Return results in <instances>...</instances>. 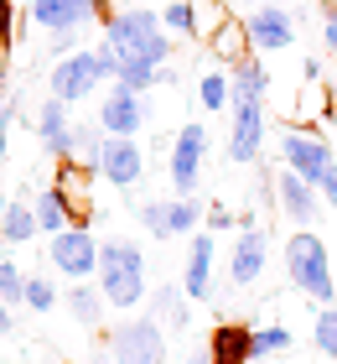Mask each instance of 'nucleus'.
<instances>
[{"instance_id":"nucleus-1","label":"nucleus","mask_w":337,"mask_h":364,"mask_svg":"<svg viewBox=\"0 0 337 364\" xmlns=\"http://www.w3.org/2000/svg\"><path fill=\"white\" fill-rule=\"evenodd\" d=\"M104 42L120 53L125 63H156V68H166L172 63V31L161 26V11H114L104 16Z\"/></svg>"},{"instance_id":"nucleus-2","label":"nucleus","mask_w":337,"mask_h":364,"mask_svg":"<svg viewBox=\"0 0 337 364\" xmlns=\"http://www.w3.org/2000/svg\"><path fill=\"white\" fill-rule=\"evenodd\" d=\"M285 276H291V287L301 296H311V302L332 307L337 302V276H332V255L316 229H296L291 240H285Z\"/></svg>"},{"instance_id":"nucleus-3","label":"nucleus","mask_w":337,"mask_h":364,"mask_svg":"<svg viewBox=\"0 0 337 364\" xmlns=\"http://www.w3.org/2000/svg\"><path fill=\"white\" fill-rule=\"evenodd\" d=\"M99 291L109 307L145 302V255L130 240H99Z\"/></svg>"},{"instance_id":"nucleus-4","label":"nucleus","mask_w":337,"mask_h":364,"mask_svg":"<svg viewBox=\"0 0 337 364\" xmlns=\"http://www.w3.org/2000/svg\"><path fill=\"white\" fill-rule=\"evenodd\" d=\"M109 354L114 364H166V333L156 318H125L120 328L109 333Z\"/></svg>"},{"instance_id":"nucleus-5","label":"nucleus","mask_w":337,"mask_h":364,"mask_svg":"<svg viewBox=\"0 0 337 364\" xmlns=\"http://www.w3.org/2000/svg\"><path fill=\"white\" fill-rule=\"evenodd\" d=\"M280 156H285V167H291L296 177H306L311 188H322L327 172L337 167V161H332V146L316 136V130H296V125L280 136Z\"/></svg>"},{"instance_id":"nucleus-6","label":"nucleus","mask_w":337,"mask_h":364,"mask_svg":"<svg viewBox=\"0 0 337 364\" xmlns=\"http://www.w3.org/2000/svg\"><path fill=\"white\" fill-rule=\"evenodd\" d=\"M47 266H57L67 281H89L99 276V240L89 235V229H62V235H53V255H47Z\"/></svg>"},{"instance_id":"nucleus-7","label":"nucleus","mask_w":337,"mask_h":364,"mask_svg":"<svg viewBox=\"0 0 337 364\" xmlns=\"http://www.w3.org/2000/svg\"><path fill=\"white\" fill-rule=\"evenodd\" d=\"M99 84H104V73H99L94 47H89V53H67V58L53 63V99H62V105H78V99H89Z\"/></svg>"},{"instance_id":"nucleus-8","label":"nucleus","mask_w":337,"mask_h":364,"mask_svg":"<svg viewBox=\"0 0 337 364\" xmlns=\"http://www.w3.org/2000/svg\"><path fill=\"white\" fill-rule=\"evenodd\" d=\"M202 156H208V130L192 120V125H182V136L172 141V188H177V198H192L197 193Z\"/></svg>"},{"instance_id":"nucleus-9","label":"nucleus","mask_w":337,"mask_h":364,"mask_svg":"<svg viewBox=\"0 0 337 364\" xmlns=\"http://www.w3.org/2000/svg\"><path fill=\"white\" fill-rule=\"evenodd\" d=\"M244 26H249L255 53H285V47H296V21H291V11H285L280 0L255 6V11L244 16Z\"/></svg>"},{"instance_id":"nucleus-10","label":"nucleus","mask_w":337,"mask_h":364,"mask_svg":"<svg viewBox=\"0 0 337 364\" xmlns=\"http://www.w3.org/2000/svg\"><path fill=\"white\" fill-rule=\"evenodd\" d=\"M140 125H145V94L114 84L99 99V130L104 136H140Z\"/></svg>"},{"instance_id":"nucleus-11","label":"nucleus","mask_w":337,"mask_h":364,"mask_svg":"<svg viewBox=\"0 0 337 364\" xmlns=\"http://www.w3.org/2000/svg\"><path fill=\"white\" fill-rule=\"evenodd\" d=\"M228 156L233 161H260L265 156V105H260V99H233Z\"/></svg>"},{"instance_id":"nucleus-12","label":"nucleus","mask_w":337,"mask_h":364,"mask_svg":"<svg viewBox=\"0 0 337 364\" xmlns=\"http://www.w3.org/2000/svg\"><path fill=\"white\" fill-rule=\"evenodd\" d=\"M109 0H31V21H37L42 31H78L89 26L94 16H104Z\"/></svg>"},{"instance_id":"nucleus-13","label":"nucleus","mask_w":337,"mask_h":364,"mask_svg":"<svg viewBox=\"0 0 337 364\" xmlns=\"http://www.w3.org/2000/svg\"><path fill=\"white\" fill-rule=\"evenodd\" d=\"M99 172H104V182H114V188H135V182H145V151H140V141H135V136H109Z\"/></svg>"},{"instance_id":"nucleus-14","label":"nucleus","mask_w":337,"mask_h":364,"mask_svg":"<svg viewBox=\"0 0 337 364\" xmlns=\"http://www.w3.org/2000/svg\"><path fill=\"white\" fill-rule=\"evenodd\" d=\"M265 250H270V229L249 224L239 240H233V255H228V281L233 287H255L265 276Z\"/></svg>"},{"instance_id":"nucleus-15","label":"nucleus","mask_w":337,"mask_h":364,"mask_svg":"<svg viewBox=\"0 0 337 364\" xmlns=\"http://www.w3.org/2000/svg\"><path fill=\"white\" fill-rule=\"evenodd\" d=\"M213 266H218V245H213V235H192L187 271H182V291H187L192 302H208V296H213Z\"/></svg>"},{"instance_id":"nucleus-16","label":"nucleus","mask_w":337,"mask_h":364,"mask_svg":"<svg viewBox=\"0 0 337 364\" xmlns=\"http://www.w3.org/2000/svg\"><path fill=\"white\" fill-rule=\"evenodd\" d=\"M275 198H280V208L291 213V224H301V229H311L316 213H322V208H316V188H311L306 177H296L291 167L275 177Z\"/></svg>"},{"instance_id":"nucleus-17","label":"nucleus","mask_w":337,"mask_h":364,"mask_svg":"<svg viewBox=\"0 0 337 364\" xmlns=\"http://www.w3.org/2000/svg\"><path fill=\"white\" fill-rule=\"evenodd\" d=\"M37 141H42V151H53L57 161L73 156V125H67V105H62V99H42V109H37Z\"/></svg>"},{"instance_id":"nucleus-18","label":"nucleus","mask_w":337,"mask_h":364,"mask_svg":"<svg viewBox=\"0 0 337 364\" xmlns=\"http://www.w3.org/2000/svg\"><path fill=\"white\" fill-rule=\"evenodd\" d=\"M208 359L213 364H249V359H255V328L218 323L213 333H208Z\"/></svg>"},{"instance_id":"nucleus-19","label":"nucleus","mask_w":337,"mask_h":364,"mask_svg":"<svg viewBox=\"0 0 337 364\" xmlns=\"http://www.w3.org/2000/svg\"><path fill=\"white\" fill-rule=\"evenodd\" d=\"M53 188L62 193V203L73 208V224L83 229V224H89V208H94V198H89V167H78L73 156H62V161H57Z\"/></svg>"},{"instance_id":"nucleus-20","label":"nucleus","mask_w":337,"mask_h":364,"mask_svg":"<svg viewBox=\"0 0 337 364\" xmlns=\"http://www.w3.org/2000/svg\"><path fill=\"white\" fill-rule=\"evenodd\" d=\"M213 53L228 63H244L249 53H255V42H249V26H244V16H223V21L213 26Z\"/></svg>"},{"instance_id":"nucleus-21","label":"nucleus","mask_w":337,"mask_h":364,"mask_svg":"<svg viewBox=\"0 0 337 364\" xmlns=\"http://www.w3.org/2000/svg\"><path fill=\"white\" fill-rule=\"evenodd\" d=\"M37 235H42V224H37V208L31 203H11L0 213V240L6 245H31Z\"/></svg>"},{"instance_id":"nucleus-22","label":"nucleus","mask_w":337,"mask_h":364,"mask_svg":"<svg viewBox=\"0 0 337 364\" xmlns=\"http://www.w3.org/2000/svg\"><path fill=\"white\" fill-rule=\"evenodd\" d=\"M31 208H37V224H42V235H62V229H73V208L62 203V193H57V188H42Z\"/></svg>"},{"instance_id":"nucleus-23","label":"nucleus","mask_w":337,"mask_h":364,"mask_svg":"<svg viewBox=\"0 0 337 364\" xmlns=\"http://www.w3.org/2000/svg\"><path fill=\"white\" fill-rule=\"evenodd\" d=\"M228 78H233V99H265V89H270V73H265V63L255 53L244 63H233Z\"/></svg>"},{"instance_id":"nucleus-24","label":"nucleus","mask_w":337,"mask_h":364,"mask_svg":"<svg viewBox=\"0 0 337 364\" xmlns=\"http://www.w3.org/2000/svg\"><path fill=\"white\" fill-rule=\"evenodd\" d=\"M197 99H202V109H208V114H223V105H233V78L223 68H208V73H202V84H197Z\"/></svg>"},{"instance_id":"nucleus-25","label":"nucleus","mask_w":337,"mask_h":364,"mask_svg":"<svg viewBox=\"0 0 337 364\" xmlns=\"http://www.w3.org/2000/svg\"><path fill=\"white\" fill-rule=\"evenodd\" d=\"M73 161H78V167H89V172H99V161H104L99 120H94V125H73Z\"/></svg>"},{"instance_id":"nucleus-26","label":"nucleus","mask_w":337,"mask_h":364,"mask_svg":"<svg viewBox=\"0 0 337 364\" xmlns=\"http://www.w3.org/2000/svg\"><path fill=\"white\" fill-rule=\"evenodd\" d=\"M67 307H73V318L83 328H99V318H104V291H94V287H73V296H67Z\"/></svg>"},{"instance_id":"nucleus-27","label":"nucleus","mask_w":337,"mask_h":364,"mask_svg":"<svg viewBox=\"0 0 337 364\" xmlns=\"http://www.w3.org/2000/svg\"><path fill=\"white\" fill-rule=\"evenodd\" d=\"M161 26L172 31V37H197V0H172V6L161 11Z\"/></svg>"},{"instance_id":"nucleus-28","label":"nucleus","mask_w":337,"mask_h":364,"mask_svg":"<svg viewBox=\"0 0 337 364\" xmlns=\"http://www.w3.org/2000/svg\"><path fill=\"white\" fill-rule=\"evenodd\" d=\"M197 203L192 198H172V203H166V240H177V235H197Z\"/></svg>"},{"instance_id":"nucleus-29","label":"nucleus","mask_w":337,"mask_h":364,"mask_svg":"<svg viewBox=\"0 0 337 364\" xmlns=\"http://www.w3.org/2000/svg\"><path fill=\"white\" fill-rule=\"evenodd\" d=\"M0 302L6 307H26V276L16 271L11 255H0Z\"/></svg>"},{"instance_id":"nucleus-30","label":"nucleus","mask_w":337,"mask_h":364,"mask_svg":"<svg viewBox=\"0 0 337 364\" xmlns=\"http://www.w3.org/2000/svg\"><path fill=\"white\" fill-rule=\"evenodd\" d=\"M114 84H125L135 94H150L161 84V68H156V63H120V78H114Z\"/></svg>"},{"instance_id":"nucleus-31","label":"nucleus","mask_w":337,"mask_h":364,"mask_svg":"<svg viewBox=\"0 0 337 364\" xmlns=\"http://www.w3.org/2000/svg\"><path fill=\"white\" fill-rule=\"evenodd\" d=\"M285 349H291V328H280V323H260V328H255V359L285 354Z\"/></svg>"},{"instance_id":"nucleus-32","label":"nucleus","mask_w":337,"mask_h":364,"mask_svg":"<svg viewBox=\"0 0 337 364\" xmlns=\"http://www.w3.org/2000/svg\"><path fill=\"white\" fill-rule=\"evenodd\" d=\"M26 307L31 312H53L57 307V291H53L47 276H26Z\"/></svg>"},{"instance_id":"nucleus-33","label":"nucleus","mask_w":337,"mask_h":364,"mask_svg":"<svg viewBox=\"0 0 337 364\" xmlns=\"http://www.w3.org/2000/svg\"><path fill=\"white\" fill-rule=\"evenodd\" d=\"M182 287H161V296H156V307H161V318L172 323V328H187V307H182Z\"/></svg>"},{"instance_id":"nucleus-34","label":"nucleus","mask_w":337,"mask_h":364,"mask_svg":"<svg viewBox=\"0 0 337 364\" xmlns=\"http://www.w3.org/2000/svg\"><path fill=\"white\" fill-rule=\"evenodd\" d=\"M316 349H322L327 359H337V307L316 312Z\"/></svg>"},{"instance_id":"nucleus-35","label":"nucleus","mask_w":337,"mask_h":364,"mask_svg":"<svg viewBox=\"0 0 337 364\" xmlns=\"http://www.w3.org/2000/svg\"><path fill=\"white\" fill-rule=\"evenodd\" d=\"M16 42V0H0V53H11Z\"/></svg>"},{"instance_id":"nucleus-36","label":"nucleus","mask_w":337,"mask_h":364,"mask_svg":"<svg viewBox=\"0 0 337 364\" xmlns=\"http://www.w3.org/2000/svg\"><path fill=\"white\" fill-rule=\"evenodd\" d=\"M140 224H145L156 240H166V203H140Z\"/></svg>"},{"instance_id":"nucleus-37","label":"nucleus","mask_w":337,"mask_h":364,"mask_svg":"<svg viewBox=\"0 0 337 364\" xmlns=\"http://www.w3.org/2000/svg\"><path fill=\"white\" fill-rule=\"evenodd\" d=\"M11 120H16V105H0V161L11 156Z\"/></svg>"},{"instance_id":"nucleus-38","label":"nucleus","mask_w":337,"mask_h":364,"mask_svg":"<svg viewBox=\"0 0 337 364\" xmlns=\"http://www.w3.org/2000/svg\"><path fill=\"white\" fill-rule=\"evenodd\" d=\"M228 224H233V213H228L223 203H213V208H208V235H223Z\"/></svg>"},{"instance_id":"nucleus-39","label":"nucleus","mask_w":337,"mask_h":364,"mask_svg":"<svg viewBox=\"0 0 337 364\" xmlns=\"http://www.w3.org/2000/svg\"><path fill=\"white\" fill-rule=\"evenodd\" d=\"M322 42L337 53V6H327V11H322Z\"/></svg>"},{"instance_id":"nucleus-40","label":"nucleus","mask_w":337,"mask_h":364,"mask_svg":"<svg viewBox=\"0 0 337 364\" xmlns=\"http://www.w3.org/2000/svg\"><path fill=\"white\" fill-rule=\"evenodd\" d=\"M73 42H78V31H57V37H53V58H57V53H67Z\"/></svg>"},{"instance_id":"nucleus-41","label":"nucleus","mask_w":337,"mask_h":364,"mask_svg":"<svg viewBox=\"0 0 337 364\" xmlns=\"http://www.w3.org/2000/svg\"><path fill=\"white\" fill-rule=\"evenodd\" d=\"M322 198L337 208V167H332V172H327V182H322Z\"/></svg>"},{"instance_id":"nucleus-42","label":"nucleus","mask_w":337,"mask_h":364,"mask_svg":"<svg viewBox=\"0 0 337 364\" xmlns=\"http://www.w3.org/2000/svg\"><path fill=\"white\" fill-rule=\"evenodd\" d=\"M6 333H11V307L0 302V338H6Z\"/></svg>"},{"instance_id":"nucleus-43","label":"nucleus","mask_w":337,"mask_h":364,"mask_svg":"<svg viewBox=\"0 0 337 364\" xmlns=\"http://www.w3.org/2000/svg\"><path fill=\"white\" fill-rule=\"evenodd\" d=\"M182 364H213L208 354H187V359H182Z\"/></svg>"},{"instance_id":"nucleus-44","label":"nucleus","mask_w":337,"mask_h":364,"mask_svg":"<svg viewBox=\"0 0 337 364\" xmlns=\"http://www.w3.org/2000/svg\"><path fill=\"white\" fill-rule=\"evenodd\" d=\"M6 208H11V198H6V188H0V213H6Z\"/></svg>"},{"instance_id":"nucleus-45","label":"nucleus","mask_w":337,"mask_h":364,"mask_svg":"<svg viewBox=\"0 0 337 364\" xmlns=\"http://www.w3.org/2000/svg\"><path fill=\"white\" fill-rule=\"evenodd\" d=\"M332 109H337V78H332Z\"/></svg>"},{"instance_id":"nucleus-46","label":"nucleus","mask_w":337,"mask_h":364,"mask_svg":"<svg viewBox=\"0 0 337 364\" xmlns=\"http://www.w3.org/2000/svg\"><path fill=\"white\" fill-rule=\"evenodd\" d=\"M255 6H270V0H255Z\"/></svg>"},{"instance_id":"nucleus-47","label":"nucleus","mask_w":337,"mask_h":364,"mask_svg":"<svg viewBox=\"0 0 337 364\" xmlns=\"http://www.w3.org/2000/svg\"><path fill=\"white\" fill-rule=\"evenodd\" d=\"M332 6H337V0H332Z\"/></svg>"}]
</instances>
